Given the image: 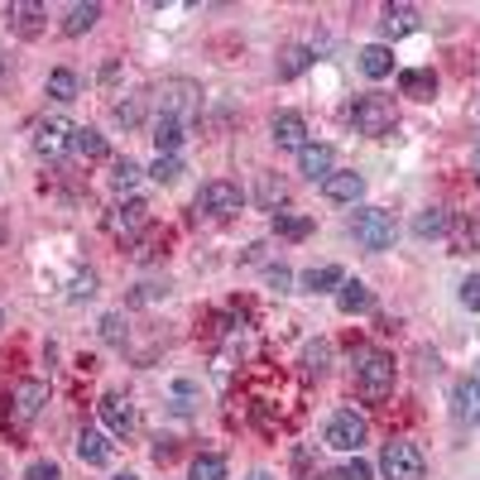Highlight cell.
<instances>
[{"mask_svg": "<svg viewBox=\"0 0 480 480\" xmlns=\"http://www.w3.org/2000/svg\"><path fill=\"white\" fill-rule=\"evenodd\" d=\"M355 135H365V140H385V135H394V125H399V111H394V101L380 96V92H365L355 101Z\"/></svg>", "mask_w": 480, "mask_h": 480, "instance_id": "1", "label": "cell"}, {"mask_svg": "<svg viewBox=\"0 0 480 480\" xmlns=\"http://www.w3.org/2000/svg\"><path fill=\"white\" fill-rule=\"evenodd\" d=\"M355 389L365 394V399H389L394 394V355L360 351L355 355Z\"/></svg>", "mask_w": 480, "mask_h": 480, "instance_id": "2", "label": "cell"}, {"mask_svg": "<svg viewBox=\"0 0 480 480\" xmlns=\"http://www.w3.org/2000/svg\"><path fill=\"white\" fill-rule=\"evenodd\" d=\"M351 231H355V245H365V250H389V245H394V235H399V226H394V216H389L385 207H365V212H355Z\"/></svg>", "mask_w": 480, "mask_h": 480, "instance_id": "3", "label": "cell"}, {"mask_svg": "<svg viewBox=\"0 0 480 480\" xmlns=\"http://www.w3.org/2000/svg\"><path fill=\"white\" fill-rule=\"evenodd\" d=\"M327 447H336V452H360L365 447V437H370V423L355 414V408H341V414H332V423H327Z\"/></svg>", "mask_w": 480, "mask_h": 480, "instance_id": "4", "label": "cell"}, {"mask_svg": "<svg viewBox=\"0 0 480 480\" xmlns=\"http://www.w3.org/2000/svg\"><path fill=\"white\" fill-rule=\"evenodd\" d=\"M380 471L389 480H423L427 461H423V452L414 447V442H389V447L380 452Z\"/></svg>", "mask_w": 480, "mask_h": 480, "instance_id": "5", "label": "cell"}, {"mask_svg": "<svg viewBox=\"0 0 480 480\" xmlns=\"http://www.w3.org/2000/svg\"><path fill=\"white\" fill-rule=\"evenodd\" d=\"M159 115H174V120H187L197 106H202V87L197 82H187V77H168L164 87H159Z\"/></svg>", "mask_w": 480, "mask_h": 480, "instance_id": "6", "label": "cell"}, {"mask_svg": "<svg viewBox=\"0 0 480 480\" xmlns=\"http://www.w3.org/2000/svg\"><path fill=\"white\" fill-rule=\"evenodd\" d=\"M67 149H73V125H67L63 115H48L34 125V154H39V159H63Z\"/></svg>", "mask_w": 480, "mask_h": 480, "instance_id": "7", "label": "cell"}, {"mask_svg": "<svg viewBox=\"0 0 480 480\" xmlns=\"http://www.w3.org/2000/svg\"><path fill=\"white\" fill-rule=\"evenodd\" d=\"M240 202H245V193H240L235 183L212 178V183H202V193H197V212H207V216H231V212H240Z\"/></svg>", "mask_w": 480, "mask_h": 480, "instance_id": "8", "label": "cell"}, {"mask_svg": "<svg viewBox=\"0 0 480 480\" xmlns=\"http://www.w3.org/2000/svg\"><path fill=\"white\" fill-rule=\"evenodd\" d=\"M149 226V202L145 197H130V202H120V207L106 216V231L115 235V240H135Z\"/></svg>", "mask_w": 480, "mask_h": 480, "instance_id": "9", "label": "cell"}, {"mask_svg": "<svg viewBox=\"0 0 480 480\" xmlns=\"http://www.w3.org/2000/svg\"><path fill=\"white\" fill-rule=\"evenodd\" d=\"M44 404H48V385L44 380H25V385H15V394H10V418L15 423H34L44 414Z\"/></svg>", "mask_w": 480, "mask_h": 480, "instance_id": "10", "label": "cell"}, {"mask_svg": "<svg viewBox=\"0 0 480 480\" xmlns=\"http://www.w3.org/2000/svg\"><path fill=\"white\" fill-rule=\"evenodd\" d=\"M96 408H101V423H106V433H115V437H130V433H135V404L125 399V394H106V399H101Z\"/></svg>", "mask_w": 480, "mask_h": 480, "instance_id": "11", "label": "cell"}, {"mask_svg": "<svg viewBox=\"0 0 480 480\" xmlns=\"http://www.w3.org/2000/svg\"><path fill=\"white\" fill-rule=\"evenodd\" d=\"M269 130H274V145L279 149H307V120L298 111H279L269 120Z\"/></svg>", "mask_w": 480, "mask_h": 480, "instance_id": "12", "label": "cell"}, {"mask_svg": "<svg viewBox=\"0 0 480 480\" xmlns=\"http://www.w3.org/2000/svg\"><path fill=\"white\" fill-rule=\"evenodd\" d=\"M332 164H336L332 145H307V149H298V174L307 183H327L332 178Z\"/></svg>", "mask_w": 480, "mask_h": 480, "instance_id": "13", "label": "cell"}, {"mask_svg": "<svg viewBox=\"0 0 480 480\" xmlns=\"http://www.w3.org/2000/svg\"><path fill=\"white\" fill-rule=\"evenodd\" d=\"M452 418L480 427V380H456L452 385Z\"/></svg>", "mask_w": 480, "mask_h": 480, "instance_id": "14", "label": "cell"}, {"mask_svg": "<svg viewBox=\"0 0 480 480\" xmlns=\"http://www.w3.org/2000/svg\"><path fill=\"white\" fill-rule=\"evenodd\" d=\"M423 20H418V10L414 5H385L380 15V34L385 39H404V34H414Z\"/></svg>", "mask_w": 480, "mask_h": 480, "instance_id": "15", "label": "cell"}, {"mask_svg": "<svg viewBox=\"0 0 480 480\" xmlns=\"http://www.w3.org/2000/svg\"><path fill=\"white\" fill-rule=\"evenodd\" d=\"M5 20L15 34H25V39H34V34L44 29V5H34V0H15V5L5 10Z\"/></svg>", "mask_w": 480, "mask_h": 480, "instance_id": "16", "label": "cell"}, {"mask_svg": "<svg viewBox=\"0 0 480 480\" xmlns=\"http://www.w3.org/2000/svg\"><path fill=\"white\" fill-rule=\"evenodd\" d=\"M322 197L327 202H360L365 197V178L360 174H332L327 183H322Z\"/></svg>", "mask_w": 480, "mask_h": 480, "instance_id": "17", "label": "cell"}, {"mask_svg": "<svg viewBox=\"0 0 480 480\" xmlns=\"http://www.w3.org/2000/svg\"><path fill=\"white\" fill-rule=\"evenodd\" d=\"M336 307L341 313H370L375 307V294L360 279H341V288H336Z\"/></svg>", "mask_w": 480, "mask_h": 480, "instance_id": "18", "label": "cell"}, {"mask_svg": "<svg viewBox=\"0 0 480 480\" xmlns=\"http://www.w3.org/2000/svg\"><path fill=\"white\" fill-rule=\"evenodd\" d=\"M452 231V212L447 207H423L414 216V235L418 240H437V235H447Z\"/></svg>", "mask_w": 480, "mask_h": 480, "instance_id": "19", "label": "cell"}, {"mask_svg": "<svg viewBox=\"0 0 480 480\" xmlns=\"http://www.w3.org/2000/svg\"><path fill=\"white\" fill-rule=\"evenodd\" d=\"M399 92H404V96H414V101H433L437 77L427 73V67H404V73H399Z\"/></svg>", "mask_w": 480, "mask_h": 480, "instance_id": "20", "label": "cell"}, {"mask_svg": "<svg viewBox=\"0 0 480 480\" xmlns=\"http://www.w3.org/2000/svg\"><path fill=\"white\" fill-rule=\"evenodd\" d=\"M360 73L375 77V82L389 77V73H394V54H389V44H365V48H360Z\"/></svg>", "mask_w": 480, "mask_h": 480, "instance_id": "21", "label": "cell"}, {"mask_svg": "<svg viewBox=\"0 0 480 480\" xmlns=\"http://www.w3.org/2000/svg\"><path fill=\"white\" fill-rule=\"evenodd\" d=\"M274 67H279V77H284V82H294V77H303L307 67H313V48H307V44H288Z\"/></svg>", "mask_w": 480, "mask_h": 480, "instance_id": "22", "label": "cell"}, {"mask_svg": "<svg viewBox=\"0 0 480 480\" xmlns=\"http://www.w3.org/2000/svg\"><path fill=\"white\" fill-rule=\"evenodd\" d=\"M341 279H346V274H341L336 265H317V269H307L298 284H303V294H336Z\"/></svg>", "mask_w": 480, "mask_h": 480, "instance_id": "23", "label": "cell"}, {"mask_svg": "<svg viewBox=\"0 0 480 480\" xmlns=\"http://www.w3.org/2000/svg\"><path fill=\"white\" fill-rule=\"evenodd\" d=\"M183 125H187V120L159 115V120H154V135H149L154 149H159V154H178V145H183Z\"/></svg>", "mask_w": 480, "mask_h": 480, "instance_id": "24", "label": "cell"}, {"mask_svg": "<svg viewBox=\"0 0 480 480\" xmlns=\"http://www.w3.org/2000/svg\"><path fill=\"white\" fill-rule=\"evenodd\" d=\"M77 456L87 461V466H106V461H111V442H106V433L87 427V433L77 437Z\"/></svg>", "mask_w": 480, "mask_h": 480, "instance_id": "25", "label": "cell"}, {"mask_svg": "<svg viewBox=\"0 0 480 480\" xmlns=\"http://www.w3.org/2000/svg\"><path fill=\"white\" fill-rule=\"evenodd\" d=\"M327 365H332V341H307L303 346V375L307 380H322Z\"/></svg>", "mask_w": 480, "mask_h": 480, "instance_id": "26", "label": "cell"}, {"mask_svg": "<svg viewBox=\"0 0 480 480\" xmlns=\"http://www.w3.org/2000/svg\"><path fill=\"white\" fill-rule=\"evenodd\" d=\"M96 20H101V5H73L63 15V34H67V39H82Z\"/></svg>", "mask_w": 480, "mask_h": 480, "instance_id": "27", "label": "cell"}, {"mask_svg": "<svg viewBox=\"0 0 480 480\" xmlns=\"http://www.w3.org/2000/svg\"><path fill=\"white\" fill-rule=\"evenodd\" d=\"M255 197H260V207H265V212H279L284 202H288V183H284V178H274V174H265L260 187H255Z\"/></svg>", "mask_w": 480, "mask_h": 480, "instance_id": "28", "label": "cell"}, {"mask_svg": "<svg viewBox=\"0 0 480 480\" xmlns=\"http://www.w3.org/2000/svg\"><path fill=\"white\" fill-rule=\"evenodd\" d=\"M73 154H82V159H106V135L101 130H73Z\"/></svg>", "mask_w": 480, "mask_h": 480, "instance_id": "29", "label": "cell"}, {"mask_svg": "<svg viewBox=\"0 0 480 480\" xmlns=\"http://www.w3.org/2000/svg\"><path fill=\"white\" fill-rule=\"evenodd\" d=\"M274 235H284V240H303V235H313V216L274 212Z\"/></svg>", "mask_w": 480, "mask_h": 480, "instance_id": "30", "label": "cell"}, {"mask_svg": "<svg viewBox=\"0 0 480 480\" xmlns=\"http://www.w3.org/2000/svg\"><path fill=\"white\" fill-rule=\"evenodd\" d=\"M96 332H101V341H106V346L125 351V341H130V322H125V313H106Z\"/></svg>", "mask_w": 480, "mask_h": 480, "instance_id": "31", "label": "cell"}, {"mask_svg": "<svg viewBox=\"0 0 480 480\" xmlns=\"http://www.w3.org/2000/svg\"><path fill=\"white\" fill-rule=\"evenodd\" d=\"M48 96H54V101H77V73H73V67L48 73Z\"/></svg>", "mask_w": 480, "mask_h": 480, "instance_id": "32", "label": "cell"}, {"mask_svg": "<svg viewBox=\"0 0 480 480\" xmlns=\"http://www.w3.org/2000/svg\"><path fill=\"white\" fill-rule=\"evenodd\" d=\"M149 178H154V183H164V187H168V183H178V178H183V159H178V154H159V159L149 164Z\"/></svg>", "mask_w": 480, "mask_h": 480, "instance_id": "33", "label": "cell"}, {"mask_svg": "<svg viewBox=\"0 0 480 480\" xmlns=\"http://www.w3.org/2000/svg\"><path fill=\"white\" fill-rule=\"evenodd\" d=\"M193 480H226V456L202 452V456L193 461Z\"/></svg>", "mask_w": 480, "mask_h": 480, "instance_id": "34", "label": "cell"}, {"mask_svg": "<svg viewBox=\"0 0 480 480\" xmlns=\"http://www.w3.org/2000/svg\"><path fill=\"white\" fill-rule=\"evenodd\" d=\"M115 125H125V130H135L145 120V96H125V101H115Z\"/></svg>", "mask_w": 480, "mask_h": 480, "instance_id": "35", "label": "cell"}, {"mask_svg": "<svg viewBox=\"0 0 480 480\" xmlns=\"http://www.w3.org/2000/svg\"><path fill=\"white\" fill-rule=\"evenodd\" d=\"M140 178H145V168H140V164H135V159H120V164H115V174H111V183H115V193H130V187H135V183H140Z\"/></svg>", "mask_w": 480, "mask_h": 480, "instance_id": "36", "label": "cell"}, {"mask_svg": "<svg viewBox=\"0 0 480 480\" xmlns=\"http://www.w3.org/2000/svg\"><path fill=\"white\" fill-rule=\"evenodd\" d=\"M456 303L466 307V313H480V274H466V279L456 284Z\"/></svg>", "mask_w": 480, "mask_h": 480, "instance_id": "37", "label": "cell"}, {"mask_svg": "<svg viewBox=\"0 0 480 480\" xmlns=\"http://www.w3.org/2000/svg\"><path fill=\"white\" fill-rule=\"evenodd\" d=\"M67 298H73V303H87V298H96V274H92V269L73 274V284H67Z\"/></svg>", "mask_w": 480, "mask_h": 480, "instance_id": "38", "label": "cell"}, {"mask_svg": "<svg viewBox=\"0 0 480 480\" xmlns=\"http://www.w3.org/2000/svg\"><path fill=\"white\" fill-rule=\"evenodd\" d=\"M265 284L274 288V294H288V284H294V274H288L284 265H269V269H265Z\"/></svg>", "mask_w": 480, "mask_h": 480, "instance_id": "39", "label": "cell"}, {"mask_svg": "<svg viewBox=\"0 0 480 480\" xmlns=\"http://www.w3.org/2000/svg\"><path fill=\"white\" fill-rule=\"evenodd\" d=\"M159 298H168V284H140L130 294V303H159Z\"/></svg>", "mask_w": 480, "mask_h": 480, "instance_id": "40", "label": "cell"}, {"mask_svg": "<svg viewBox=\"0 0 480 480\" xmlns=\"http://www.w3.org/2000/svg\"><path fill=\"white\" fill-rule=\"evenodd\" d=\"M25 480H63V471L54 466V461H34V466L25 471Z\"/></svg>", "mask_w": 480, "mask_h": 480, "instance_id": "41", "label": "cell"}, {"mask_svg": "<svg viewBox=\"0 0 480 480\" xmlns=\"http://www.w3.org/2000/svg\"><path fill=\"white\" fill-rule=\"evenodd\" d=\"M336 480H370V466H365V461L355 456V461H346V466L336 471Z\"/></svg>", "mask_w": 480, "mask_h": 480, "instance_id": "42", "label": "cell"}, {"mask_svg": "<svg viewBox=\"0 0 480 480\" xmlns=\"http://www.w3.org/2000/svg\"><path fill=\"white\" fill-rule=\"evenodd\" d=\"M174 437H159V442H154V461H174Z\"/></svg>", "mask_w": 480, "mask_h": 480, "instance_id": "43", "label": "cell"}, {"mask_svg": "<svg viewBox=\"0 0 480 480\" xmlns=\"http://www.w3.org/2000/svg\"><path fill=\"white\" fill-rule=\"evenodd\" d=\"M471 164H475V174H480V140H475V154H471Z\"/></svg>", "mask_w": 480, "mask_h": 480, "instance_id": "44", "label": "cell"}, {"mask_svg": "<svg viewBox=\"0 0 480 480\" xmlns=\"http://www.w3.org/2000/svg\"><path fill=\"white\" fill-rule=\"evenodd\" d=\"M115 480H140V475H130V471H120V475H115Z\"/></svg>", "mask_w": 480, "mask_h": 480, "instance_id": "45", "label": "cell"}, {"mask_svg": "<svg viewBox=\"0 0 480 480\" xmlns=\"http://www.w3.org/2000/svg\"><path fill=\"white\" fill-rule=\"evenodd\" d=\"M250 480H269V475H265V471H255V475H250Z\"/></svg>", "mask_w": 480, "mask_h": 480, "instance_id": "46", "label": "cell"}, {"mask_svg": "<svg viewBox=\"0 0 480 480\" xmlns=\"http://www.w3.org/2000/svg\"><path fill=\"white\" fill-rule=\"evenodd\" d=\"M0 327H5V313H0Z\"/></svg>", "mask_w": 480, "mask_h": 480, "instance_id": "47", "label": "cell"}, {"mask_svg": "<svg viewBox=\"0 0 480 480\" xmlns=\"http://www.w3.org/2000/svg\"><path fill=\"white\" fill-rule=\"evenodd\" d=\"M475 183H480V174H475Z\"/></svg>", "mask_w": 480, "mask_h": 480, "instance_id": "48", "label": "cell"}]
</instances>
